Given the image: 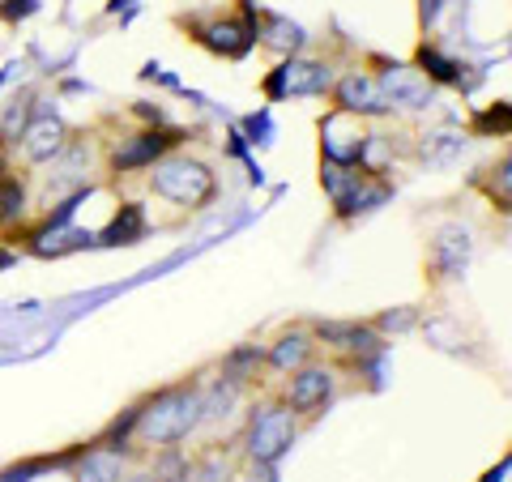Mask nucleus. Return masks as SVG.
Instances as JSON below:
<instances>
[{
  "mask_svg": "<svg viewBox=\"0 0 512 482\" xmlns=\"http://www.w3.org/2000/svg\"><path fill=\"white\" fill-rule=\"evenodd\" d=\"M414 320H419L414 308H393V312H380L372 329L376 333H406V329H414Z\"/></svg>",
  "mask_w": 512,
  "mask_h": 482,
  "instance_id": "nucleus-27",
  "label": "nucleus"
},
{
  "mask_svg": "<svg viewBox=\"0 0 512 482\" xmlns=\"http://www.w3.org/2000/svg\"><path fill=\"white\" fill-rule=\"evenodd\" d=\"M146 235V210L141 205H120V214L111 218V227L103 231V244H137V239Z\"/></svg>",
  "mask_w": 512,
  "mask_h": 482,
  "instance_id": "nucleus-20",
  "label": "nucleus"
},
{
  "mask_svg": "<svg viewBox=\"0 0 512 482\" xmlns=\"http://www.w3.org/2000/svg\"><path fill=\"white\" fill-rule=\"evenodd\" d=\"M248 18H210V22H192V39H197L205 52L214 56H227V60H239L252 52L256 43V30H252V5L244 0Z\"/></svg>",
  "mask_w": 512,
  "mask_h": 482,
  "instance_id": "nucleus-7",
  "label": "nucleus"
},
{
  "mask_svg": "<svg viewBox=\"0 0 512 482\" xmlns=\"http://www.w3.org/2000/svg\"><path fill=\"white\" fill-rule=\"evenodd\" d=\"M316 333H308V329H286V333H278L274 342H269V350H265V363L274 367V372H299V367H308L312 363V355H316Z\"/></svg>",
  "mask_w": 512,
  "mask_h": 482,
  "instance_id": "nucleus-15",
  "label": "nucleus"
},
{
  "mask_svg": "<svg viewBox=\"0 0 512 482\" xmlns=\"http://www.w3.org/2000/svg\"><path fill=\"white\" fill-rule=\"evenodd\" d=\"M333 86V64L329 60H303L291 56L265 77L269 99H303V94H329Z\"/></svg>",
  "mask_w": 512,
  "mask_h": 482,
  "instance_id": "nucleus-5",
  "label": "nucleus"
},
{
  "mask_svg": "<svg viewBox=\"0 0 512 482\" xmlns=\"http://www.w3.org/2000/svg\"><path fill=\"white\" fill-rule=\"evenodd\" d=\"M30 470H9V474H0V482H26Z\"/></svg>",
  "mask_w": 512,
  "mask_h": 482,
  "instance_id": "nucleus-30",
  "label": "nucleus"
},
{
  "mask_svg": "<svg viewBox=\"0 0 512 482\" xmlns=\"http://www.w3.org/2000/svg\"><path fill=\"white\" fill-rule=\"evenodd\" d=\"M35 9V0H0V13H5L9 22H18V18H26V13Z\"/></svg>",
  "mask_w": 512,
  "mask_h": 482,
  "instance_id": "nucleus-28",
  "label": "nucleus"
},
{
  "mask_svg": "<svg viewBox=\"0 0 512 482\" xmlns=\"http://www.w3.org/2000/svg\"><path fill=\"white\" fill-rule=\"evenodd\" d=\"M154 482H192V457L184 453L180 444H167V448H158V457H154Z\"/></svg>",
  "mask_w": 512,
  "mask_h": 482,
  "instance_id": "nucleus-22",
  "label": "nucleus"
},
{
  "mask_svg": "<svg viewBox=\"0 0 512 482\" xmlns=\"http://www.w3.org/2000/svg\"><path fill=\"white\" fill-rule=\"evenodd\" d=\"M35 116V107H30V99H18L9 111H5V120H0V146H18V137H22V128H26V120Z\"/></svg>",
  "mask_w": 512,
  "mask_h": 482,
  "instance_id": "nucleus-25",
  "label": "nucleus"
},
{
  "mask_svg": "<svg viewBox=\"0 0 512 482\" xmlns=\"http://www.w3.org/2000/svg\"><path fill=\"white\" fill-rule=\"evenodd\" d=\"M192 482H231V465L222 453H205L201 461H192Z\"/></svg>",
  "mask_w": 512,
  "mask_h": 482,
  "instance_id": "nucleus-26",
  "label": "nucleus"
},
{
  "mask_svg": "<svg viewBox=\"0 0 512 482\" xmlns=\"http://www.w3.org/2000/svg\"><path fill=\"white\" fill-rule=\"evenodd\" d=\"M150 192L180 205V210H205L218 192V175L210 163H201L192 154H163L150 167Z\"/></svg>",
  "mask_w": 512,
  "mask_h": 482,
  "instance_id": "nucleus-2",
  "label": "nucleus"
},
{
  "mask_svg": "<svg viewBox=\"0 0 512 482\" xmlns=\"http://www.w3.org/2000/svg\"><path fill=\"white\" fill-rule=\"evenodd\" d=\"M64 146H69V128H64L60 116H47V111H43V116H30L26 128H22V137H18L22 158H26V163H35V167L52 163Z\"/></svg>",
  "mask_w": 512,
  "mask_h": 482,
  "instance_id": "nucleus-10",
  "label": "nucleus"
},
{
  "mask_svg": "<svg viewBox=\"0 0 512 482\" xmlns=\"http://www.w3.org/2000/svg\"><path fill=\"white\" fill-rule=\"evenodd\" d=\"M26 184L18 180V175H0V227H18V222L26 218Z\"/></svg>",
  "mask_w": 512,
  "mask_h": 482,
  "instance_id": "nucleus-21",
  "label": "nucleus"
},
{
  "mask_svg": "<svg viewBox=\"0 0 512 482\" xmlns=\"http://www.w3.org/2000/svg\"><path fill=\"white\" fill-rule=\"evenodd\" d=\"M175 141H180V133H154V128H150V133H137V137H128L116 154H111V167H116V171H141V167H146L150 171L158 158L171 154Z\"/></svg>",
  "mask_w": 512,
  "mask_h": 482,
  "instance_id": "nucleus-14",
  "label": "nucleus"
},
{
  "mask_svg": "<svg viewBox=\"0 0 512 482\" xmlns=\"http://www.w3.org/2000/svg\"><path fill=\"white\" fill-rule=\"evenodd\" d=\"M461 146H466V137L461 133H453V128H436V133H423L419 158L427 167H444V163H453V158L461 154Z\"/></svg>",
  "mask_w": 512,
  "mask_h": 482,
  "instance_id": "nucleus-19",
  "label": "nucleus"
},
{
  "mask_svg": "<svg viewBox=\"0 0 512 482\" xmlns=\"http://www.w3.org/2000/svg\"><path fill=\"white\" fill-rule=\"evenodd\" d=\"M329 99L338 111H346V116L355 120H376V116H389V99H384V90L376 82V73H363V69H350L342 77H333L329 86Z\"/></svg>",
  "mask_w": 512,
  "mask_h": 482,
  "instance_id": "nucleus-6",
  "label": "nucleus"
},
{
  "mask_svg": "<svg viewBox=\"0 0 512 482\" xmlns=\"http://www.w3.org/2000/svg\"><path fill=\"white\" fill-rule=\"evenodd\" d=\"M376 82L384 90V99H389V107L423 111V107H431V99H436V86H431L414 64H402V60H380Z\"/></svg>",
  "mask_w": 512,
  "mask_h": 482,
  "instance_id": "nucleus-8",
  "label": "nucleus"
},
{
  "mask_svg": "<svg viewBox=\"0 0 512 482\" xmlns=\"http://www.w3.org/2000/svg\"><path fill=\"white\" fill-rule=\"evenodd\" d=\"M205 423V401L201 389H167L158 393L146 406H137V423H133V436L137 444L146 448H167V444H180L188 440L192 431Z\"/></svg>",
  "mask_w": 512,
  "mask_h": 482,
  "instance_id": "nucleus-1",
  "label": "nucleus"
},
{
  "mask_svg": "<svg viewBox=\"0 0 512 482\" xmlns=\"http://www.w3.org/2000/svg\"><path fill=\"white\" fill-rule=\"evenodd\" d=\"M470 252H474L470 231L461 227V222H444L436 239H431V269H436V278H444V282L461 278L470 265Z\"/></svg>",
  "mask_w": 512,
  "mask_h": 482,
  "instance_id": "nucleus-12",
  "label": "nucleus"
},
{
  "mask_svg": "<svg viewBox=\"0 0 512 482\" xmlns=\"http://www.w3.org/2000/svg\"><path fill=\"white\" fill-rule=\"evenodd\" d=\"M316 337L350 359H372L384 350V337L372 325H359V320H325V325H316Z\"/></svg>",
  "mask_w": 512,
  "mask_h": 482,
  "instance_id": "nucleus-13",
  "label": "nucleus"
},
{
  "mask_svg": "<svg viewBox=\"0 0 512 482\" xmlns=\"http://www.w3.org/2000/svg\"><path fill=\"white\" fill-rule=\"evenodd\" d=\"M252 482H274V470H269V465H261V470H252Z\"/></svg>",
  "mask_w": 512,
  "mask_h": 482,
  "instance_id": "nucleus-29",
  "label": "nucleus"
},
{
  "mask_svg": "<svg viewBox=\"0 0 512 482\" xmlns=\"http://www.w3.org/2000/svg\"><path fill=\"white\" fill-rule=\"evenodd\" d=\"M124 478V453L116 448H90V453L77 461L73 470V482H120Z\"/></svg>",
  "mask_w": 512,
  "mask_h": 482,
  "instance_id": "nucleus-17",
  "label": "nucleus"
},
{
  "mask_svg": "<svg viewBox=\"0 0 512 482\" xmlns=\"http://www.w3.org/2000/svg\"><path fill=\"white\" fill-rule=\"evenodd\" d=\"M252 30H256V43L269 47V52H278V56H299V47H303V26H295L291 18H282V13H261V9H252Z\"/></svg>",
  "mask_w": 512,
  "mask_h": 482,
  "instance_id": "nucleus-16",
  "label": "nucleus"
},
{
  "mask_svg": "<svg viewBox=\"0 0 512 482\" xmlns=\"http://www.w3.org/2000/svg\"><path fill=\"white\" fill-rule=\"evenodd\" d=\"M333 401V372L329 367H299L291 372V384H286V410L291 414H320Z\"/></svg>",
  "mask_w": 512,
  "mask_h": 482,
  "instance_id": "nucleus-9",
  "label": "nucleus"
},
{
  "mask_svg": "<svg viewBox=\"0 0 512 482\" xmlns=\"http://www.w3.org/2000/svg\"><path fill=\"white\" fill-rule=\"evenodd\" d=\"M414 69H419L431 86H440V82H448V86H461V73H457L461 64H457V60H448V56H440L436 47H427V43L419 47V64H414Z\"/></svg>",
  "mask_w": 512,
  "mask_h": 482,
  "instance_id": "nucleus-23",
  "label": "nucleus"
},
{
  "mask_svg": "<svg viewBox=\"0 0 512 482\" xmlns=\"http://www.w3.org/2000/svg\"><path fill=\"white\" fill-rule=\"evenodd\" d=\"M363 128L355 116L346 111H333L329 120H320V150H325V163L338 167H355L359 163V146H363Z\"/></svg>",
  "mask_w": 512,
  "mask_h": 482,
  "instance_id": "nucleus-11",
  "label": "nucleus"
},
{
  "mask_svg": "<svg viewBox=\"0 0 512 482\" xmlns=\"http://www.w3.org/2000/svg\"><path fill=\"white\" fill-rule=\"evenodd\" d=\"M265 363V350H256V346H244V350H235V355L222 363V376L235 380V384H248L256 376V367Z\"/></svg>",
  "mask_w": 512,
  "mask_h": 482,
  "instance_id": "nucleus-24",
  "label": "nucleus"
},
{
  "mask_svg": "<svg viewBox=\"0 0 512 482\" xmlns=\"http://www.w3.org/2000/svg\"><path fill=\"white\" fill-rule=\"evenodd\" d=\"M291 444H295V414L286 410V401H269V406L252 410L244 448L256 465H274Z\"/></svg>",
  "mask_w": 512,
  "mask_h": 482,
  "instance_id": "nucleus-4",
  "label": "nucleus"
},
{
  "mask_svg": "<svg viewBox=\"0 0 512 482\" xmlns=\"http://www.w3.org/2000/svg\"><path fill=\"white\" fill-rule=\"evenodd\" d=\"M82 244H90V235H86V231L64 227V222H52L47 231L35 235L30 252H35V256H64V252H73V248H82Z\"/></svg>",
  "mask_w": 512,
  "mask_h": 482,
  "instance_id": "nucleus-18",
  "label": "nucleus"
},
{
  "mask_svg": "<svg viewBox=\"0 0 512 482\" xmlns=\"http://www.w3.org/2000/svg\"><path fill=\"white\" fill-rule=\"evenodd\" d=\"M320 184H325L338 218H359V214L376 210V205L389 197V184H380L376 175H367L359 167H338V163L320 167Z\"/></svg>",
  "mask_w": 512,
  "mask_h": 482,
  "instance_id": "nucleus-3",
  "label": "nucleus"
},
{
  "mask_svg": "<svg viewBox=\"0 0 512 482\" xmlns=\"http://www.w3.org/2000/svg\"><path fill=\"white\" fill-rule=\"evenodd\" d=\"M120 482H154L150 474H133V478H120Z\"/></svg>",
  "mask_w": 512,
  "mask_h": 482,
  "instance_id": "nucleus-31",
  "label": "nucleus"
}]
</instances>
